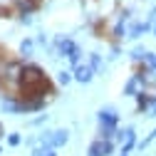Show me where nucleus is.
<instances>
[{
    "instance_id": "obj_1",
    "label": "nucleus",
    "mask_w": 156,
    "mask_h": 156,
    "mask_svg": "<svg viewBox=\"0 0 156 156\" xmlns=\"http://www.w3.org/2000/svg\"><path fill=\"white\" fill-rule=\"evenodd\" d=\"M20 84H23V94L25 97H42L45 92H52L50 80L42 74V69H37V67H25L20 72Z\"/></svg>"
},
{
    "instance_id": "obj_2",
    "label": "nucleus",
    "mask_w": 156,
    "mask_h": 156,
    "mask_svg": "<svg viewBox=\"0 0 156 156\" xmlns=\"http://www.w3.org/2000/svg\"><path fill=\"white\" fill-rule=\"evenodd\" d=\"M20 5H23L25 10H35L37 5H40V0H20Z\"/></svg>"
}]
</instances>
